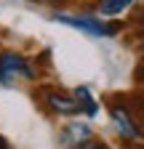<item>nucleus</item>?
Listing matches in <instances>:
<instances>
[{
    "mask_svg": "<svg viewBox=\"0 0 144 149\" xmlns=\"http://www.w3.org/2000/svg\"><path fill=\"white\" fill-rule=\"evenodd\" d=\"M43 3H64V0H43Z\"/></svg>",
    "mask_w": 144,
    "mask_h": 149,
    "instance_id": "12",
    "label": "nucleus"
},
{
    "mask_svg": "<svg viewBox=\"0 0 144 149\" xmlns=\"http://www.w3.org/2000/svg\"><path fill=\"white\" fill-rule=\"evenodd\" d=\"M94 139V130L88 123H80V120H72L62 128V133H59V146L62 149H78L83 146L85 141H91Z\"/></svg>",
    "mask_w": 144,
    "mask_h": 149,
    "instance_id": "5",
    "label": "nucleus"
},
{
    "mask_svg": "<svg viewBox=\"0 0 144 149\" xmlns=\"http://www.w3.org/2000/svg\"><path fill=\"white\" fill-rule=\"evenodd\" d=\"M110 117H112V125L117 130V136L125 141V144H139L144 141V120L136 117L134 112L125 107V101L120 99V93L117 96H110Z\"/></svg>",
    "mask_w": 144,
    "mask_h": 149,
    "instance_id": "2",
    "label": "nucleus"
},
{
    "mask_svg": "<svg viewBox=\"0 0 144 149\" xmlns=\"http://www.w3.org/2000/svg\"><path fill=\"white\" fill-rule=\"evenodd\" d=\"M131 24H134V27H141V29H144V6H139V8L134 11V16H131Z\"/></svg>",
    "mask_w": 144,
    "mask_h": 149,
    "instance_id": "8",
    "label": "nucleus"
},
{
    "mask_svg": "<svg viewBox=\"0 0 144 149\" xmlns=\"http://www.w3.org/2000/svg\"><path fill=\"white\" fill-rule=\"evenodd\" d=\"M134 80H136L139 85H144V61L136 64V69H134Z\"/></svg>",
    "mask_w": 144,
    "mask_h": 149,
    "instance_id": "10",
    "label": "nucleus"
},
{
    "mask_svg": "<svg viewBox=\"0 0 144 149\" xmlns=\"http://www.w3.org/2000/svg\"><path fill=\"white\" fill-rule=\"evenodd\" d=\"M75 93V99H78V107H80V115H85V117H96L99 115V104H96V99H94V93L88 91L85 85H80V88H75L72 91Z\"/></svg>",
    "mask_w": 144,
    "mask_h": 149,
    "instance_id": "6",
    "label": "nucleus"
},
{
    "mask_svg": "<svg viewBox=\"0 0 144 149\" xmlns=\"http://www.w3.org/2000/svg\"><path fill=\"white\" fill-rule=\"evenodd\" d=\"M35 96L40 99V104L51 112V115H62V117L80 115V107H78L75 93H69V91H64V88L43 85V88H38V93H35Z\"/></svg>",
    "mask_w": 144,
    "mask_h": 149,
    "instance_id": "3",
    "label": "nucleus"
},
{
    "mask_svg": "<svg viewBox=\"0 0 144 149\" xmlns=\"http://www.w3.org/2000/svg\"><path fill=\"white\" fill-rule=\"evenodd\" d=\"M134 3H136V0H99V3H96V11H99L101 19H115V16L125 13Z\"/></svg>",
    "mask_w": 144,
    "mask_h": 149,
    "instance_id": "7",
    "label": "nucleus"
},
{
    "mask_svg": "<svg viewBox=\"0 0 144 149\" xmlns=\"http://www.w3.org/2000/svg\"><path fill=\"white\" fill-rule=\"evenodd\" d=\"M48 61H51V51H43V53L38 56V64H43V67H48Z\"/></svg>",
    "mask_w": 144,
    "mask_h": 149,
    "instance_id": "11",
    "label": "nucleus"
},
{
    "mask_svg": "<svg viewBox=\"0 0 144 149\" xmlns=\"http://www.w3.org/2000/svg\"><path fill=\"white\" fill-rule=\"evenodd\" d=\"M78 149H110L104 141H96V139H91V141H85L83 146H78Z\"/></svg>",
    "mask_w": 144,
    "mask_h": 149,
    "instance_id": "9",
    "label": "nucleus"
},
{
    "mask_svg": "<svg viewBox=\"0 0 144 149\" xmlns=\"http://www.w3.org/2000/svg\"><path fill=\"white\" fill-rule=\"evenodd\" d=\"M16 80H38V69L35 64L22 53L13 51H3L0 53V83L11 85Z\"/></svg>",
    "mask_w": 144,
    "mask_h": 149,
    "instance_id": "4",
    "label": "nucleus"
},
{
    "mask_svg": "<svg viewBox=\"0 0 144 149\" xmlns=\"http://www.w3.org/2000/svg\"><path fill=\"white\" fill-rule=\"evenodd\" d=\"M53 22L75 27L88 37H115L123 32V22H115V19H101L94 13H53Z\"/></svg>",
    "mask_w": 144,
    "mask_h": 149,
    "instance_id": "1",
    "label": "nucleus"
}]
</instances>
